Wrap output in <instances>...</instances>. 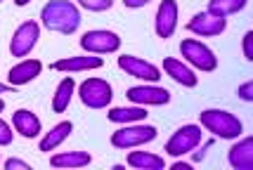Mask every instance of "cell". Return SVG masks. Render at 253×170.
I'll list each match as a JSON object with an SVG mask.
<instances>
[{
  "label": "cell",
  "mask_w": 253,
  "mask_h": 170,
  "mask_svg": "<svg viewBox=\"0 0 253 170\" xmlns=\"http://www.w3.org/2000/svg\"><path fill=\"white\" fill-rule=\"evenodd\" d=\"M81 22H83V17L74 0H50L41 10V24L47 31H55V34H76Z\"/></svg>",
  "instance_id": "1"
},
{
  "label": "cell",
  "mask_w": 253,
  "mask_h": 170,
  "mask_svg": "<svg viewBox=\"0 0 253 170\" xmlns=\"http://www.w3.org/2000/svg\"><path fill=\"white\" fill-rule=\"evenodd\" d=\"M199 123L204 125L209 133L218 137V139H237L244 133L242 118H237L234 113L225 111V109H206L199 113Z\"/></svg>",
  "instance_id": "2"
},
{
  "label": "cell",
  "mask_w": 253,
  "mask_h": 170,
  "mask_svg": "<svg viewBox=\"0 0 253 170\" xmlns=\"http://www.w3.org/2000/svg\"><path fill=\"white\" fill-rule=\"evenodd\" d=\"M180 55L185 57V64L199 68V71H215L218 68V57L206 43H201L197 38H185L180 43Z\"/></svg>",
  "instance_id": "3"
},
{
  "label": "cell",
  "mask_w": 253,
  "mask_h": 170,
  "mask_svg": "<svg viewBox=\"0 0 253 170\" xmlns=\"http://www.w3.org/2000/svg\"><path fill=\"white\" fill-rule=\"evenodd\" d=\"M78 100L88 109H107L114 100L111 83L104 78H85L78 85Z\"/></svg>",
  "instance_id": "4"
},
{
  "label": "cell",
  "mask_w": 253,
  "mask_h": 170,
  "mask_svg": "<svg viewBox=\"0 0 253 170\" xmlns=\"http://www.w3.org/2000/svg\"><path fill=\"white\" fill-rule=\"evenodd\" d=\"M159 137V130L154 125H135L128 123L126 128L116 130L111 135V147L114 149H135V147H144L147 142H154Z\"/></svg>",
  "instance_id": "5"
},
{
  "label": "cell",
  "mask_w": 253,
  "mask_h": 170,
  "mask_svg": "<svg viewBox=\"0 0 253 170\" xmlns=\"http://www.w3.org/2000/svg\"><path fill=\"white\" fill-rule=\"evenodd\" d=\"M199 144H201V125L189 123L177 128L170 135V139L166 142V154L168 156H185L189 151H194Z\"/></svg>",
  "instance_id": "6"
},
{
  "label": "cell",
  "mask_w": 253,
  "mask_h": 170,
  "mask_svg": "<svg viewBox=\"0 0 253 170\" xmlns=\"http://www.w3.org/2000/svg\"><path fill=\"white\" fill-rule=\"evenodd\" d=\"M81 47L88 55H111L121 47V35L109 31V29H95V31L83 34Z\"/></svg>",
  "instance_id": "7"
},
{
  "label": "cell",
  "mask_w": 253,
  "mask_h": 170,
  "mask_svg": "<svg viewBox=\"0 0 253 170\" xmlns=\"http://www.w3.org/2000/svg\"><path fill=\"white\" fill-rule=\"evenodd\" d=\"M41 40V24L26 19L24 24H19V29L14 31L10 40V55L12 57H29L33 52V47L38 45Z\"/></svg>",
  "instance_id": "8"
},
{
  "label": "cell",
  "mask_w": 253,
  "mask_h": 170,
  "mask_svg": "<svg viewBox=\"0 0 253 170\" xmlns=\"http://www.w3.org/2000/svg\"><path fill=\"white\" fill-rule=\"evenodd\" d=\"M126 97L130 100V104H137V106H164V104L170 102V92L166 88L154 85V83L132 85L126 90Z\"/></svg>",
  "instance_id": "9"
},
{
  "label": "cell",
  "mask_w": 253,
  "mask_h": 170,
  "mask_svg": "<svg viewBox=\"0 0 253 170\" xmlns=\"http://www.w3.org/2000/svg\"><path fill=\"white\" fill-rule=\"evenodd\" d=\"M119 68H121L123 73L132 76V78L144 80V83H159L161 80V68L154 67L152 62L142 59V57L121 55L119 57Z\"/></svg>",
  "instance_id": "10"
},
{
  "label": "cell",
  "mask_w": 253,
  "mask_h": 170,
  "mask_svg": "<svg viewBox=\"0 0 253 170\" xmlns=\"http://www.w3.org/2000/svg\"><path fill=\"white\" fill-rule=\"evenodd\" d=\"M227 29V19L222 17H213L209 12H197L192 19L187 22V31L194 35H201V38H215V35H222Z\"/></svg>",
  "instance_id": "11"
},
{
  "label": "cell",
  "mask_w": 253,
  "mask_h": 170,
  "mask_svg": "<svg viewBox=\"0 0 253 170\" xmlns=\"http://www.w3.org/2000/svg\"><path fill=\"white\" fill-rule=\"evenodd\" d=\"M177 14H180V7H177L175 0H161V5H159L154 17V31L159 38H170L175 34Z\"/></svg>",
  "instance_id": "12"
},
{
  "label": "cell",
  "mask_w": 253,
  "mask_h": 170,
  "mask_svg": "<svg viewBox=\"0 0 253 170\" xmlns=\"http://www.w3.org/2000/svg\"><path fill=\"white\" fill-rule=\"evenodd\" d=\"M104 59L99 55H78V57H64L50 64V68L62 71V73H76V71H92V68H102Z\"/></svg>",
  "instance_id": "13"
},
{
  "label": "cell",
  "mask_w": 253,
  "mask_h": 170,
  "mask_svg": "<svg viewBox=\"0 0 253 170\" xmlns=\"http://www.w3.org/2000/svg\"><path fill=\"white\" fill-rule=\"evenodd\" d=\"M12 128H14V133H19L24 139H36V137L41 135V130H43V123H41V118L33 111H29V109H17V111L12 113Z\"/></svg>",
  "instance_id": "14"
},
{
  "label": "cell",
  "mask_w": 253,
  "mask_h": 170,
  "mask_svg": "<svg viewBox=\"0 0 253 170\" xmlns=\"http://www.w3.org/2000/svg\"><path fill=\"white\" fill-rule=\"evenodd\" d=\"M41 71H43L41 59H22L19 64H14L10 68L7 80H10V85H14V88H22V85H29L31 80L38 78Z\"/></svg>",
  "instance_id": "15"
},
{
  "label": "cell",
  "mask_w": 253,
  "mask_h": 170,
  "mask_svg": "<svg viewBox=\"0 0 253 170\" xmlns=\"http://www.w3.org/2000/svg\"><path fill=\"white\" fill-rule=\"evenodd\" d=\"M227 163L234 170H251L253 168V137H242L227 154Z\"/></svg>",
  "instance_id": "16"
},
{
  "label": "cell",
  "mask_w": 253,
  "mask_h": 170,
  "mask_svg": "<svg viewBox=\"0 0 253 170\" xmlns=\"http://www.w3.org/2000/svg\"><path fill=\"white\" fill-rule=\"evenodd\" d=\"M161 67H164L166 76H170V78L175 80V83L185 85V88H197L199 78H197V73L189 68V64L180 62V59H175V57H166Z\"/></svg>",
  "instance_id": "17"
},
{
  "label": "cell",
  "mask_w": 253,
  "mask_h": 170,
  "mask_svg": "<svg viewBox=\"0 0 253 170\" xmlns=\"http://www.w3.org/2000/svg\"><path fill=\"white\" fill-rule=\"evenodd\" d=\"M90 163H92V156H90L88 151H81V149L59 151V154L50 156V166L52 168H85Z\"/></svg>",
  "instance_id": "18"
},
{
  "label": "cell",
  "mask_w": 253,
  "mask_h": 170,
  "mask_svg": "<svg viewBox=\"0 0 253 170\" xmlns=\"http://www.w3.org/2000/svg\"><path fill=\"white\" fill-rule=\"evenodd\" d=\"M74 133V123L71 121H62L50 128V133H45L43 139H41V151H57L59 144H64L69 135Z\"/></svg>",
  "instance_id": "19"
},
{
  "label": "cell",
  "mask_w": 253,
  "mask_h": 170,
  "mask_svg": "<svg viewBox=\"0 0 253 170\" xmlns=\"http://www.w3.org/2000/svg\"><path fill=\"white\" fill-rule=\"evenodd\" d=\"M74 95H76V83H74L71 76H66V78H62V83L57 85L55 95H52V111L64 113L69 109L71 100H74Z\"/></svg>",
  "instance_id": "20"
},
{
  "label": "cell",
  "mask_w": 253,
  "mask_h": 170,
  "mask_svg": "<svg viewBox=\"0 0 253 170\" xmlns=\"http://www.w3.org/2000/svg\"><path fill=\"white\" fill-rule=\"evenodd\" d=\"M107 118H109L111 123H140L147 118V109L144 106H137V104H132V106H114L109 109L107 113Z\"/></svg>",
  "instance_id": "21"
},
{
  "label": "cell",
  "mask_w": 253,
  "mask_h": 170,
  "mask_svg": "<svg viewBox=\"0 0 253 170\" xmlns=\"http://www.w3.org/2000/svg\"><path fill=\"white\" fill-rule=\"evenodd\" d=\"M128 166L137 170H164L166 168V161L161 156H156L152 151H130L128 154Z\"/></svg>",
  "instance_id": "22"
},
{
  "label": "cell",
  "mask_w": 253,
  "mask_h": 170,
  "mask_svg": "<svg viewBox=\"0 0 253 170\" xmlns=\"http://www.w3.org/2000/svg\"><path fill=\"white\" fill-rule=\"evenodd\" d=\"M246 5H249V0H209L206 12L213 14V17H222V19H227V17H232V14L242 12Z\"/></svg>",
  "instance_id": "23"
},
{
  "label": "cell",
  "mask_w": 253,
  "mask_h": 170,
  "mask_svg": "<svg viewBox=\"0 0 253 170\" xmlns=\"http://www.w3.org/2000/svg\"><path fill=\"white\" fill-rule=\"evenodd\" d=\"M76 5L85 7L90 12H107V10H111L114 0H76Z\"/></svg>",
  "instance_id": "24"
},
{
  "label": "cell",
  "mask_w": 253,
  "mask_h": 170,
  "mask_svg": "<svg viewBox=\"0 0 253 170\" xmlns=\"http://www.w3.org/2000/svg\"><path fill=\"white\" fill-rule=\"evenodd\" d=\"M12 139H14L12 125L5 123V121L0 118V147H7V144H12Z\"/></svg>",
  "instance_id": "25"
},
{
  "label": "cell",
  "mask_w": 253,
  "mask_h": 170,
  "mask_svg": "<svg viewBox=\"0 0 253 170\" xmlns=\"http://www.w3.org/2000/svg\"><path fill=\"white\" fill-rule=\"evenodd\" d=\"M242 47H244V57H246V62H253V31H246V34H244Z\"/></svg>",
  "instance_id": "26"
},
{
  "label": "cell",
  "mask_w": 253,
  "mask_h": 170,
  "mask_svg": "<svg viewBox=\"0 0 253 170\" xmlns=\"http://www.w3.org/2000/svg\"><path fill=\"white\" fill-rule=\"evenodd\" d=\"M239 100L246 104L253 102V80H246V83L239 85Z\"/></svg>",
  "instance_id": "27"
},
{
  "label": "cell",
  "mask_w": 253,
  "mask_h": 170,
  "mask_svg": "<svg viewBox=\"0 0 253 170\" xmlns=\"http://www.w3.org/2000/svg\"><path fill=\"white\" fill-rule=\"evenodd\" d=\"M5 168L7 170H31V166L22 159H7L5 161Z\"/></svg>",
  "instance_id": "28"
},
{
  "label": "cell",
  "mask_w": 253,
  "mask_h": 170,
  "mask_svg": "<svg viewBox=\"0 0 253 170\" xmlns=\"http://www.w3.org/2000/svg\"><path fill=\"white\" fill-rule=\"evenodd\" d=\"M152 0H123V5L128 7V10H140L144 5H149Z\"/></svg>",
  "instance_id": "29"
},
{
  "label": "cell",
  "mask_w": 253,
  "mask_h": 170,
  "mask_svg": "<svg viewBox=\"0 0 253 170\" xmlns=\"http://www.w3.org/2000/svg\"><path fill=\"white\" fill-rule=\"evenodd\" d=\"M211 144H213V142L209 139V142H206V144L201 147V151H197V154H194V161H201V159H204V154H206V151L211 149Z\"/></svg>",
  "instance_id": "30"
},
{
  "label": "cell",
  "mask_w": 253,
  "mask_h": 170,
  "mask_svg": "<svg viewBox=\"0 0 253 170\" xmlns=\"http://www.w3.org/2000/svg\"><path fill=\"white\" fill-rule=\"evenodd\" d=\"M17 88L14 85H5V83H0V95H10V92H14Z\"/></svg>",
  "instance_id": "31"
},
{
  "label": "cell",
  "mask_w": 253,
  "mask_h": 170,
  "mask_svg": "<svg viewBox=\"0 0 253 170\" xmlns=\"http://www.w3.org/2000/svg\"><path fill=\"white\" fill-rule=\"evenodd\" d=\"M29 2H31V0H14V5H17V7H26Z\"/></svg>",
  "instance_id": "32"
},
{
  "label": "cell",
  "mask_w": 253,
  "mask_h": 170,
  "mask_svg": "<svg viewBox=\"0 0 253 170\" xmlns=\"http://www.w3.org/2000/svg\"><path fill=\"white\" fill-rule=\"evenodd\" d=\"M175 168L177 170H189V163H182V161H180V163H175Z\"/></svg>",
  "instance_id": "33"
},
{
  "label": "cell",
  "mask_w": 253,
  "mask_h": 170,
  "mask_svg": "<svg viewBox=\"0 0 253 170\" xmlns=\"http://www.w3.org/2000/svg\"><path fill=\"white\" fill-rule=\"evenodd\" d=\"M5 111V100H2V97H0V113Z\"/></svg>",
  "instance_id": "34"
},
{
  "label": "cell",
  "mask_w": 253,
  "mask_h": 170,
  "mask_svg": "<svg viewBox=\"0 0 253 170\" xmlns=\"http://www.w3.org/2000/svg\"><path fill=\"white\" fill-rule=\"evenodd\" d=\"M0 2H2V0H0Z\"/></svg>",
  "instance_id": "35"
}]
</instances>
